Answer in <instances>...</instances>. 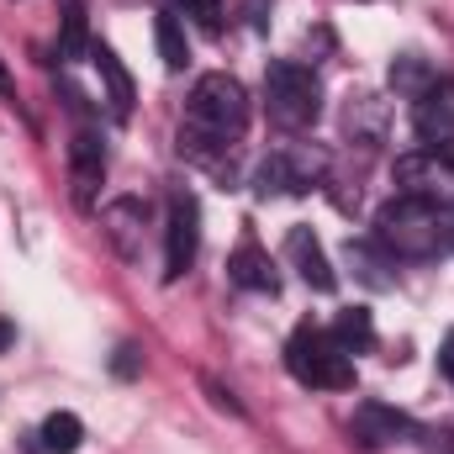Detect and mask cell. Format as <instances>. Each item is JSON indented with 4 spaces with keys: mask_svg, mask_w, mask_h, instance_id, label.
I'll return each mask as SVG.
<instances>
[{
    "mask_svg": "<svg viewBox=\"0 0 454 454\" xmlns=\"http://www.w3.org/2000/svg\"><path fill=\"white\" fill-rule=\"evenodd\" d=\"M412 132H418L428 148L454 143V80L450 74H439L423 96H412Z\"/></svg>",
    "mask_w": 454,
    "mask_h": 454,
    "instance_id": "8",
    "label": "cell"
},
{
    "mask_svg": "<svg viewBox=\"0 0 454 454\" xmlns=\"http://www.w3.org/2000/svg\"><path fill=\"white\" fill-rule=\"evenodd\" d=\"M11 343H16V328H11V323H5V317H0V354H5V348H11Z\"/></svg>",
    "mask_w": 454,
    "mask_h": 454,
    "instance_id": "26",
    "label": "cell"
},
{
    "mask_svg": "<svg viewBox=\"0 0 454 454\" xmlns=\"http://www.w3.org/2000/svg\"><path fill=\"white\" fill-rule=\"evenodd\" d=\"M439 364H444V375L454 380V333L444 339V354H439Z\"/></svg>",
    "mask_w": 454,
    "mask_h": 454,
    "instance_id": "24",
    "label": "cell"
},
{
    "mask_svg": "<svg viewBox=\"0 0 454 454\" xmlns=\"http://www.w3.org/2000/svg\"><path fill=\"white\" fill-rule=\"evenodd\" d=\"M264 106L270 121L286 127V132H307L317 112H323V85L307 64H291V59H275L264 69Z\"/></svg>",
    "mask_w": 454,
    "mask_h": 454,
    "instance_id": "3",
    "label": "cell"
},
{
    "mask_svg": "<svg viewBox=\"0 0 454 454\" xmlns=\"http://www.w3.org/2000/svg\"><path fill=\"white\" fill-rule=\"evenodd\" d=\"M59 59H90V21H85V0H64V37H59Z\"/></svg>",
    "mask_w": 454,
    "mask_h": 454,
    "instance_id": "17",
    "label": "cell"
},
{
    "mask_svg": "<svg viewBox=\"0 0 454 454\" xmlns=\"http://www.w3.org/2000/svg\"><path fill=\"white\" fill-rule=\"evenodd\" d=\"M80 439H85V428H80L74 412H48L43 428H37V450L43 454H74Z\"/></svg>",
    "mask_w": 454,
    "mask_h": 454,
    "instance_id": "16",
    "label": "cell"
},
{
    "mask_svg": "<svg viewBox=\"0 0 454 454\" xmlns=\"http://www.w3.org/2000/svg\"><path fill=\"white\" fill-rule=\"evenodd\" d=\"M391 180H396V196L439 207V212H454V159L444 148H412V153H402L396 169H391Z\"/></svg>",
    "mask_w": 454,
    "mask_h": 454,
    "instance_id": "5",
    "label": "cell"
},
{
    "mask_svg": "<svg viewBox=\"0 0 454 454\" xmlns=\"http://www.w3.org/2000/svg\"><path fill=\"white\" fill-rule=\"evenodd\" d=\"M90 59H96V69H101V85H106V106H112V116L116 121H127V116H132V74L121 69V59H116L106 43H96Z\"/></svg>",
    "mask_w": 454,
    "mask_h": 454,
    "instance_id": "13",
    "label": "cell"
},
{
    "mask_svg": "<svg viewBox=\"0 0 454 454\" xmlns=\"http://www.w3.org/2000/svg\"><path fill=\"white\" fill-rule=\"evenodd\" d=\"M175 11H185V16H191L201 32H212V37L223 32V5H217V0H175Z\"/></svg>",
    "mask_w": 454,
    "mask_h": 454,
    "instance_id": "22",
    "label": "cell"
},
{
    "mask_svg": "<svg viewBox=\"0 0 454 454\" xmlns=\"http://www.w3.org/2000/svg\"><path fill=\"white\" fill-rule=\"evenodd\" d=\"M348 434H354L364 450H386V444H402V439L412 434V423H407L396 407H386V402H359Z\"/></svg>",
    "mask_w": 454,
    "mask_h": 454,
    "instance_id": "10",
    "label": "cell"
},
{
    "mask_svg": "<svg viewBox=\"0 0 454 454\" xmlns=\"http://www.w3.org/2000/svg\"><path fill=\"white\" fill-rule=\"evenodd\" d=\"M201 254V207L191 191L169 196V223H164V280H180Z\"/></svg>",
    "mask_w": 454,
    "mask_h": 454,
    "instance_id": "7",
    "label": "cell"
},
{
    "mask_svg": "<svg viewBox=\"0 0 454 454\" xmlns=\"http://www.w3.org/2000/svg\"><path fill=\"white\" fill-rule=\"evenodd\" d=\"M116 375H137V348H116Z\"/></svg>",
    "mask_w": 454,
    "mask_h": 454,
    "instance_id": "23",
    "label": "cell"
},
{
    "mask_svg": "<svg viewBox=\"0 0 454 454\" xmlns=\"http://www.w3.org/2000/svg\"><path fill=\"white\" fill-rule=\"evenodd\" d=\"M375 243L386 248V259H434L439 248H450V223L439 207L396 196L375 217Z\"/></svg>",
    "mask_w": 454,
    "mask_h": 454,
    "instance_id": "2",
    "label": "cell"
},
{
    "mask_svg": "<svg viewBox=\"0 0 454 454\" xmlns=\"http://www.w3.org/2000/svg\"><path fill=\"white\" fill-rule=\"evenodd\" d=\"M348 132L364 137V143H380L386 116H380V101H375V96H354V101H348Z\"/></svg>",
    "mask_w": 454,
    "mask_h": 454,
    "instance_id": "20",
    "label": "cell"
},
{
    "mask_svg": "<svg viewBox=\"0 0 454 454\" xmlns=\"http://www.w3.org/2000/svg\"><path fill=\"white\" fill-rule=\"evenodd\" d=\"M227 275H232V286H243V291H270V296H275L270 254H259L254 243H238V254L227 259Z\"/></svg>",
    "mask_w": 454,
    "mask_h": 454,
    "instance_id": "14",
    "label": "cell"
},
{
    "mask_svg": "<svg viewBox=\"0 0 454 454\" xmlns=\"http://www.w3.org/2000/svg\"><path fill=\"white\" fill-rule=\"evenodd\" d=\"M450 248H454V223H450Z\"/></svg>",
    "mask_w": 454,
    "mask_h": 454,
    "instance_id": "27",
    "label": "cell"
},
{
    "mask_svg": "<svg viewBox=\"0 0 454 454\" xmlns=\"http://www.w3.org/2000/svg\"><path fill=\"white\" fill-rule=\"evenodd\" d=\"M101 180H106L101 137H96V132H74V143H69V185H74V207H80V212H90V207H96Z\"/></svg>",
    "mask_w": 454,
    "mask_h": 454,
    "instance_id": "9",
    "label": "cell"
},
{
    "mask_svg": "<svg viewBox=\"0 0 454 454\" xmlns=\"http://www.w3.org/2000/svg\"><path fill=\"white\" fill-rule=\"evenodd\" d=\"M286 259L296 264V275H301L312 291H333V286H339V275H333V264H328V254H323V243H317L312 227H291V232H286Z\"/></svg>",
    "mask_w": 454,
    "mask_h": 454,
    "instance_id": "11",
    "label": "cell"
},
{
    "mask_svg": "<svg viewBox=\"0 0 454 454\" xmlns=\"http://www.w3.org/2000/svg\"><path fill=\"white\" fill-rule=\"evenodd\" d=\"M333 339H339L348 354H364V348L375 343V323H370V312H364V307H348V312H339Z\"/></svg>",
    "mask_w": 454,
    "mask_h": 454,
    "instance_id": "18",
    "label": "cell"
},
{
    "mask_svg": "<svg viewBox=\"0 0 454 454\" xmlns=\"http://www.w3.org/2000/svg\"><path fill=\"white\" fill-rule=\"evenodd\" d=\"M434 80H439V69H428V64H423V59H412V53L391 64V85H396V90H402L407 101H412V96H423V90H428Z\"/></svg>",
    "mask_w": 454,
    "mask_h": 454,
    "instance_id": "19",
    "label": "cell"
},
{
    "mask_svg": "<svg viewBox=\"0 0 454 454\" xmlns=\"http://www.w3.org/2000/svg\"><path fill=\"white\" fill-rule=\"evenodd\" d=\"M0 96H16V80H11V69H5V59H0Z\"/></svg>",
    "mask_w": 454,
    "mask_h": 454,
    "instance_id": "25",
    "label": "cell"
},
{
    "mask_svg": "<svg viewBox=\"0 0 454 454\" xmlns=\"http://www.w3.org/2000/svg\"><path fill=\"white\" fill-rule=\"evenodd\" d=\"M153 43H159V59H164V69H169V74L191 64V43H185V27H180V16H175V11L153 16Z\"/></svg>",
    "mask_w": 454,
    "mask_h": 454,
    "instance_id": "15",
    "label": "cell"
},
{
    "mask_svg": "<svg viewBox=\"0 0 454 454\" xmlns=\"http://www.w3.org/2000/svg\"><path fill=\"white\" fill-rule=\"evenodd\" d=\"M348 264L359 270V280H364V286H375V291H386V286H391V275H380V270H386V259H380L370 243H348Z\"/></svg>",
    "mask_w": 454,
    "mask_h": 454,
    "instance_id": "21",
    "label": "cell"
},
{
    "mask_svg": "<svg viewBox=\"0 0 454 454\" xmlns=\"http://www.w3.org/2000/svg\"><path fill=\"white\" fill-rule=\"evenodd\" d=\"M143 223H148V212H143V201H137V196L112 201V207H106V217H101L106 238H112V248L127 259V264H137V259H143Z\"/></svg>",
    "mask_w": 454,
    "mask_h": 454,
    "instance_id": "12",
    "label": "cell"
},
{
    "mask_svg": "<svg viewBox=\"0 0 454 454\" xmlns=\"http://www.w3.org/2000/svg\"><path fill=\"white\" fill-rule=\"evenodd\" d=\"M243 127H248V96H243V85L232 74H223V69L217 74H201L196 90H191V101H185L180 153L207 159V153L227 148L232 137H243Z\"/></svg>",
    "mask_w": 454,
    "mask_h": 454,
    "instance_id": "1",
    "label": "cell"
},
{
    "mask_svg": "<svg viewBox=\"0 0 454 454\" xmlns=\"http://www.w3.org/2000/svg\"><path fill=\"white\" fill-rule=\"evenodd\" d=\"M286 364H291V375H296L301 386H312V391H348V386H354V359H348V348H343L333 333H323V328H301L296 339L286 343Z\"/></svg>",
    "mask_w": 454,
    "mask_h": 454,
    "instance_id": "4",
    "label": "cell"
},
{
    "mask_svg": "<svg viewBox=\"0 0 454 454\" xmlns=\"http://www.w3.org/2000/svg\"><path fill=\"white\" fill-rule=\"evenodd\" d=\"M323 175H328V153L312 143H291L259 164L254 191L259 196H307L312 185H323Z\"/></svg>",
    "mask_w": 454,
    "mask_h": 454,
    "instance_id": "6",
    "label": "cell"
}]
</instances>
